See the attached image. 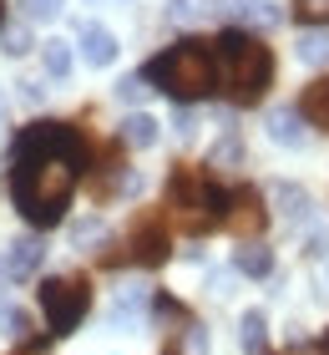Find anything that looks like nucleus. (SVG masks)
I'll list each match as a JSON object with an SVG mask.
<instances>
[{"label":"nucleus","mask_w":329,"mask_h":355,"mask_svg":"<svg viewBox=\"0 0 329 355\" xmlns=\"http://www.w3.org/2000/svg\"><path fill=\"white\" fill-rule=\"evenodd\" d=\"M81 163H87V142L66 122H30L15 137V163H10V198L15 208L36 223L51 229L66 218V203L76 193Z\"/></svg>","instance_id":"nucleus-1"},{"label":"nucleus","mask_w":329,"mask_h":355,"mask_svg":"<svg viewBox=\"0 0 329 355\" xmlns=\"http://www.w3.org/2000/svg\"><path fill=\"white\" fill-rule=\"evenodd\" d=\"M142 82H152L157 92L177 96V102H197V96L218 92V56H213V41H177L168 51H157L142 67Z\"/></svg>","instance_id":"nucleus-2"},{"label":"nucleus","mask_w":329,"mask_h":355,"mask_svg":"<svg viewBox=\"0 0 329 355\" xmlns=\"http://www.w3.org/2000/svg\"><path fill=\"white\" fill-rule=\"evenodd\" d=\"M213 56H218V87L233 96L238 107H249L263 96V87L274 82V56L254 31L228 26L218 41H213Z\"/></svg>","instance_id":"nucleus-3"},{"label":"nucleus","mask_w":329,"mask_h":355,"mask_svg":"<svg viewBox=\"0 0 329 355\" xmlns=\"http://www.w3.org/2000/svg\"><path fill=\"white\" fill-rule=\"evenodd\" d=\"M168 208L177 214V223H183V229L208 234L213 223H223V214H228V193H223V188H213L203 173L177 168V173H172V183H168Z\"/></svg>","instance_id":"nucleus-4"},{"label":"nucleus","mask_w":329,"mask_h":355,"mask_svg":"<svg viewBox=\"0 0 329 355\" xmlns=\"http://www.w3.org/2000/svg\"><path fill=\"white\" fill-rule=\"evenodd\" d=\"M87 310H91V284L81 274H56V279L41 284V315L51 335H71L87 320Z\"/></svg>","instance_id":"nucleus-5"},{"label":"nucleus","mask_w":329,"mask_h":355,"mask_svg":"<svg viewBox=\"0 0 329 355\" xmlns=\"http://www.w3.org/2000/svg\"><path fill=\"white\" fill-rule=\"evenodd\" d=\"M263 218H269V208H263V198L254 188H238V193H228V214H223V223L233 234H243V239H254L258 229H263Z\"/></svg>","instance_id":"nucleus-6"},{"label":"nucleus","mask_w":329,"mask_h":355,"mask_svg":"<svg viewBox=\"0 0 329 355\" xmlns=\"http://www.w3.org/2000/svg\"><path fill=\"white\" fill-rule=\"evenodd\" d=\"M76 46H81V61H87V67H112V61H117V51H122L117 36H112L102 21H81Z\"/></svg>","instance_id":"nucleus-7"},{"label":"nucleus","mask_w":329,"mask_h":355,"mask_svg":"<svg viewBox=\"0 0 329 355\" xmlns=\"http://www.w3.org/2000/svg\"><path fill=\"white\" fill-rule=\"evenodd\" d=\"M269 198L278 203V214H284V223H294V229H299L304 218L314 223V198H309V193H304L299 183H274V188H269Z\"/></svg>","instance_id":"nucleus-8"},{"label":"nucleus","mask_w":329,"mask_h":355,"mask_svg":"<svg viewBox=\"0 0 329 355\" xmlns=\"http://www.w3.org/2000/svg\"><path fill=\"white\" fill-rule=\"evenodd\" d=\"M263 132H269V142H278V148H304V117L294 107H274L269 122H263Z\"/></svg>","instance_id":"nucleus-9"},{"label":"nucleus","mask_w":329,"mask_h":355,"mask_svg":"<svg viewBox=\"0 0 329 355\" xmlns=\"http://www.w3.org/2000/svg\"><path fill=\"white\" fill-rule=\"evenodd\" d=\"M132 259H137V264H162V259H168V234H162L157 218L137 223V234H132Z\"/></svg>","instance_id":"nucleus-10"},{"label":"nucleus","mask_w":329,"mask_h":355,"mask_svg":"<svg viewBox=\"0 0 329 355\" xmlns=\"http://www.w3.org/2000/svg\"><path fill=\"white\" fill-rule=\"evenodd\" d=\"M41 259H46L41 239H15L10 254H6V274H10V279H30V274L41 269Z\"/></svg>","instance_id":"nucleus-11"},{"label":"nucleus","mask_w":329,"mask_h":355,"mask_svg":"<svg viewBox=\"0 0 329 355\" xmlns=\"http://www.w3.org/2000/svg\"><path fill=\"white\" fill-rule=\"evenodd\" d=\"M299 117L309 127H319V132H329V76H319V82H309L304 96H299Z\"/></svg>","instance_id":"nucleus-12"},{"label":"nucleus","mask_w":329,"mask_h":355,"mask_svg":"<svg viewBox=\"0 0 329 355\" xmlns=\"http://www.w3.org/2000/svg\"><path fill=\"white\" fill-rule=\"evenodd\" d=\"M122 142H127V148H157V137H162V122L152 117V112H132V117L122 122V132H117Z\"/></svg>","instance_id":"nucleus-13"},{"label":"nucleus","mask_w":329,"mask_h":355,"mask_svg":"<svg viewBox=\"0 0 329 355\" xmlns=\"http://www.w3.org/2000/svg\"><path fill=\"white\" fill-rule=\"evenodd\" d=\"M238 345H243V355H269V315H263V310H243Z\"/></svg>","instance_id":"nucleus-14"},{"label":"nucleus","mask_w":329,"mask_h":355,"mask_svg":"<svg viewBox=\"0 0 329 355\" xmlns=\"http://www.w3.org/2000/svg\"><path fill=\"white\" fill-rule=\"evenodd\" d=\"M294 56H299L304 67H329V31H319V26L299 31V41H294Z\"/></svg>","instance_id":"nucleus-15"},{"label":"nucleus","mask_w":329,"mask_h":355,"mask_svg":"<svg viewBox=\"0 0 329 355\" xmlns=\"http://www.w3.org/2000/svg\"><path fill=\"white\" fill-rule=\"evenodd\" d=\"M233 269L249 274V279H269V274H274V254L263 249V244H243V249L233 254Z\"/></svg>","instance_id":"nucleus-16"},{"label":"nucleus","mask_w":329,"mask_h":355,"mask_svg":"<svg viewBox=\"0 0 329 355\" xmlns=\"http://www.w3.org/2000/svg\"><path fill=\"white\" fill-rule=\"evenodd\" d=\"M41 67H46V76H51V82H66V76H71V67H76L71 46H66V41H46V46H41Z\"/></svg>","instance_id":"nucleus-17"},{"label":"nucleus","mask_w":329,"mask_h":355,"mask_svg":"<svg viewBox=\"0 0 329 355\" xmlns=\"http://www.w3.org/2000/svg\"><path fill=\"white\" fill-rule=\"evenodd\" d=\"M102 239H107V218L91 214V218H76L71 223V244L76 249H91V244H102Z\"/></svg>","instance_id":"nucleus-18"},{"label":"nucleus","mask_w":329,"mask_h":355,"mask_svg":"<svg viewBox=\"0 0 329 355\" xmlns=\"http://www.w3.org/2000/svg\"><path fill=\"white\" fill-rule=\"evenodd\" d=\"M238 21H254V26H278V6L274 0H249V6H228Z\"/></svg>","instance_id":"nucleus-19"},{"label":"nucleus","mask_w":329,"mask_h":355,"mask_svg":"<svg viewBox=\"0 0 329 355\" xmlns=\"http://www.w3.org/2000/svg\"><path fill=\"white\" fill-rule=\"evenodd\" d=\"M137 310H147V289L142 284H122L117 304H112V320H132Z\"/></svg>","instance_id":"nucleus-20"},{"label":"nucleus","mask_w":329,"mask_h":355,"mask_svg":"<svg viewBox=\"0 0 329 355\" xmlns=\"http://www.w3.org/2000/svg\"><path fill=\"white\" fill-rule=\"evenodd\" d=\"M66 10V0H21V15L26 21H56Z\"/></svg>","instance_id":"nucleus-21"},{"label":"nucleus","mask_w":329,"mask_h":355,"mask_svg":"<svg viewBox=\"0 0 329 355\" xmlns=\"http://www.w3.org/2000/svg\"><path fill=\"white\" fill-rule=\"evenodd\" d=\"M238 157H243V142H238L233 127H228V132L218 137V148H213V168H218V163H238Z\"/></svg>","instance_id":"nucleus-22"},{"label":"nucleus","mask_w":329,"mask_h":355,"mask_svg":"<svg viewBox=\"0 0 329 355\" xmlns=\"http://www.w3.org/2000/svg\"><path fill=\"white\" fill-rule=\"evenodd\" d=\"M294 15L309 26H324L329 21V0H294Z\"/></svg>","instance_id":"nucleus-23"},{"label":"nucleus","mask_w":329,"mask_h":355,"mask_svg":"<svg viewBox=\"0 0 329 355\" xmlns=\"http://www.w3.org/2000/svg\"><path fill=\"white\" fill-rule=\"evenodd\" d=\"M0 325H6L10 340H26V335H30V315L26 310H0Z\"/></svg>","instance_id":"nucleus-24"},{"label":"nucleus","mask_w":329,"mask_h":355,"mask_svg":"<svg viewBox=\"0 0 329 355\" xmlns=\"http://www.w3.org/2000/svg\"><path fill=\"white\" fill-rule=\"evenodd\" d=\"M203 10H208V0H168V15H172L177 26H183V21H197Z\"/></svg>","instance_id":"nucleus-25"},{"label":"nucleus","mask_w":329,"mask_h":355,"mask_svg":"<svg viewBox=\"0 0 329 355\" xmlns=\"http://www.w3.org/2000/svg\"><path fill=\"white\" fill-rule=\"evenodd\" d=\"M172 127H177V137H193V132H197V112H193L188 102H177V112H172Z\"/></svg>","instance_id":"nucleus-26"},{"label":"nucleus","mask_w":329,"mask_h":355,"mask_svg":"<svg viewBox=\"0 0 329 355\" xmlns=\"http://www.w3.org/2000/svg\"><path fill=\"white\" fill-rule=\"evenodd\" d=\"M142 92H147L142 71H137V76H122V82H117V96H122V102H142Z\"/></svg>","instance_id":"nucleus-27"},{"label":"nucleus","mask_w":329,"mask_h":355,"mask_svg":"<svg viewBox=\"0 0 329 355\" xmlns=\"http://www.w3.org/2000/svg\"><path fill=\"white\" fill-rule=\"evenodd\" d=\"M0 41H6V51H10V56L30 51V31H21V26H15V31H6V36H0Z\"/></svg>","instance_id":"nucleus-28"},{"label":"nucleus","mask_w":329,"mask_h":355,"mask_svg":"<svg viewBox=\"0 0 329 355\" xmlns=\"http://www.w3.org/2000/svg\"><path fill=\"white\" fill-rule=\"evenodd\" d=\"M21 96L26 102H46V87L41 82H21Z\"/></svg>","instance_id":"nucleus-29"},{"label":"nucleus","mask_w":329,"mask_h":355,"mask_svg":"<svg viewBox=\"0 0 329 355\" xmlns=\"http://www.w3.org/2000/svg\"><path fill=\"white\" fill-rule=\"evenodd\" d=\"M188 350H193V355H203V350H208V335L197 330V325H193V335H188Z\"/></svg>","instance_id":"nucleus-30"},{"label":"nucleus","mask_w":329,"mask_h":355,"mask_svg":"<svg viewBox=\"0 0 329 355\" xmlns=\"http://www.w3.org/2000/svg\"><path fill=\"white\" fill-rule=\"evenodd\" d=\"M0 132H6V102H0Z\"/></svg>","instance_id":"nucleus-31"},{"label":"nucleus","mask_w":329,"mask_h":355,"mask_svg":"<svg viewBox=\"0 0 329 355\" xmlns=\"http://www.w3.org/2000/svg\"><path fill=\"white\" fill-rule=\"evenodd\" d=\"M0 26H6V0H0Z\"/></svg>","instance_id":"nucleus-32"},{"label":"nucleus","mask_w":329,"mask_h":355,"mask_svg":"<svg viewBox=\"0 0 329 355\" xmlns=\"http://www.w3.org/2000/svg\"><path fill=\"white\" fill-rule=\"evenodd\" d=\"M0 274H6V259H0Z\"/></svg>","instance_id":"nucleus-33"},{"label":"nucleus","mask_w":329,"mask_h":355,"mask_svg":"<svg viewBox=\"0 0 329 355\" xmlns=\"http://www.w3.org/2000/svg\"><path fill=\"white\" fill-rule=\"evenodd\" d=\"M324 345H329V340H324Z\"/></svg>","instance_id":"nucleus-34"}]
</instances>
